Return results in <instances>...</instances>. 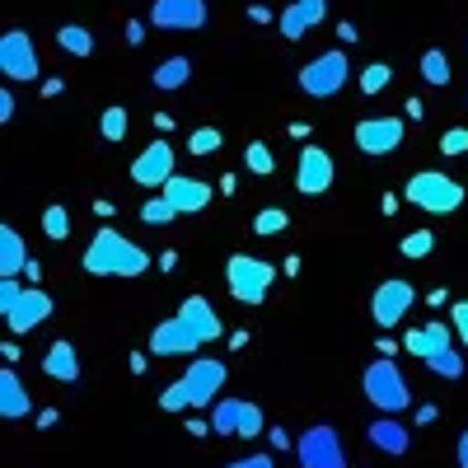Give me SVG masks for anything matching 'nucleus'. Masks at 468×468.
Masks as SVG:
<instances>
[{
	"label": "nucleus",
	"instance_id": "1",
	"mask_svg": "<svg viewBox=\"0 0 468 468\" xmlns=\"http://www.w3.org/2000/svg\"><path fill=\"white\" fill-rule=\"evenodd\" d=\"M80 267L90 277H141V271H150V253L141 244H132L127 234H117L112 225H103L90 239Z\"/></svg>",
	"mask_w": 468,
	"mask_h": 468
},
{
	"label": "nucleus",
	"instance_id": "2",
	"mask_svg": "<svg viewBox=\"0 0 468 468\" xmlns=\"http://www.w3.org/2000/svg\"><path fill=\"white\" fill-rule=\"evenodd\" d=\"M361 384H366V399H370L379 412H388V417H399V412L412 408V384H408V375L394 366V356L370 361L366 375H361Z\"/></svg>",
	"mask_w": 468,
	"mask_h": 468
},
{
	"label": "nucleus",
	"instance_id": "3",
	"mask_svg": "<svg viewBox=\"0 0 468 468\" xmlns=\"http://www.w3.org/2000/svg\"><path fill=\"white\" fill-rule=\"evenodd\" d=\"M271 282H277V267H271L267 258H253V253H229V262H225V286H229V295L239 300V304H262L267 300V291H271Z\"/></svg>",
	"mask_w": 468,
	"mask_h": 468
},
{
	"label": "nucleus",
	"instance_id": "4",
	"mask_svg": "<svg viewBox=\"0 0 468 468\" xmlns=\"http://www.w3.org/2000/svg\"><path fill=\"white\" fill-rule=\"evenodd\" d=\"M403 197H408L412 207H421V211H431V216H450V211L463 207L468 192H463V183H454V178L441 174V169H421V174L408 178Z\"/></svg>",
	"mask_w": 468,
	"mask_h": 468
},
{
	"label": "nucleus",
	"instance_id": "5",
	"mask_svg": "<svg viewBox=\"0 0 468 468\" xmlns=\"http://www.w3.org/2000/svg\"><path fill=\"white\" fill-rule=\"evenodd\" d=\"M229 379V366L216 361V356H197L183 375H178V388H183V399L187 408H207V403H220V388Z\"/></svg>",
	"mask_w": 468,
	"mask_h": 468
},
{
	"label": "nucleus",
	"instance_id": "6",
	"mask_svg": "<svg viewBox=\"0 0 468 468\" xmlns=\"http://www.w3.org/2000/svg\"><path fill=\"white\" fill-rule=\"evenodd\" d=\"M403 136H408V122L403 117H394V112H375V117H361L356 122V150L361 154H370V160H384V154H394L399 145H403Z\"/></svg>",
	"mask_w": 468,
	"mask_h": 468
},
{
	"label": "nucleus",
	"instance_id": "7",
	"mask_svg": "<svg viewBox=\"0 0 468 468\" xmlns=\"http://www.w3.org/2000/svg\"><path fill=\"white\" fill-rule=\"evenodd\" d=\"M295 459H300V468H346L342 436L333 431L328 421H314L309 431H300V441H295Z\"/></svg>",
	"mask_w": 468,
	"mask_h": 468
},
{
	"label": "nucleus",
	"instance_id": "8",
	"mask_svg": "<svg viewBox=\"0 0 468 468\" xmlns=\"http://www.w3.org/2000/svg\"><path fill=\"white\" fill-rule=\"evenodd\" d=\"M346 52L342 48H333V52H324V57H314V61H304L300 66V90L309 94V99H333L342 85H346Z\"/></svg>",
	"mask_w": 468,
	"mask_h": 468
},
{
	"label": "nucleus",
	"instance_id": "9",
	"mask_svg": "<svg viewBox=\"0 0 468 468\" xmlns=\"http://www.w3.org/2000/svg\"><path fill=\"white\" fill-rule=\"evenodd\" d=\"M37 48H33V37L24 33V28H10L5 37H0V75L5 80H15V85H28V80H37Z\"/></svg>",
	"mask_w": 468,
	"mask_h": 468
},
{
	"label": "nucleus",
	"instance_id": "10",
	"mask_svg": "<svg viewBox=\"0 0 468 468\" xmlns=\"http://www.w3.org/2000/svg\"><path fill=\"white\" fill-rule=\"evenodd\" d=\"M412 304H417L412 282L388 277V282H379V286H375V295H370V319H375L379 328H394V324H403V319H408V309H412Z\"/></svg>",
	"mask_w": 468,
	"mask_h": 468
},
{
	"label": "nucleus",
	"instance_id": "11",
	"mask_svg": "<svg viewBox=\"0 0 468 468\" xmlns=\"http://www.w3.org/2000/svg\"><path fill=\"white\" fill-rule=\"evenodd\" d=\"M174 165H178V154H174V145L160 136V141H150L136 160H132V183H136V187H165V183L178 174Z\"/></svg>",
	"mask_w": 468,
	"mask_h": 468
},
{
	"label": "nucleus",
	"instance_id": "12",
	"mask_svg": "<svg viewBox=\"0 0 468 468\" xmlns=\"http://www.w3.org/2000/svg\"><path fill=\"white\" fill-rule=\"evenodd\" d=\"M337 178V165H333V154L324 145H304L300 150V165H295V187H300V197H324V192L333 187Z\"/></svg>",
	"mask_w": 468,
	"mask_h": 468
},
{
	"label": "nucleus",
	"instance_id": "13",
	"mask_svg": "<svg viewBox=\"0 0 468 468\" xmlns=\"http://www.w3.org/2000/svg\"><path fill=\"white\" fill-rule=\"evenodd\" d=\"M207 0H154L150 5V24L169 33H197L207 28Z\"/></svg>",
	"mask_w": 468,
	"mask_h": 468
},
{
	"label": "nucleus",
	"instance_id": "14",
	"mask_svg": "<svg viewBox=\"0 0 468 468\" xmlns=\"http://www.w3.org/2000/svg\"><path fill=\"white\" fill-rule=\"evenodd\" d=\"M52 309H57V300L43 291V286H24V295L5 309V324H10V333H33L37 324H48L52 319Z\"/></svg>",
	"mask_w": 468,
	"mask_h": 468
},
{
	"label": "nucleus",
	"instance_id": "15",
	"mask_svg": "<svg viewBox=\"0 0 468 468\" xmlns=\"http://www.w3.org/2000/svg\"><path fill=\"white\" fill-rule=\"evenodd\" d=\"M160 197H169V207H174L178 216H197V211H207V207H211L216 187H211V183H202V178L174 174V178L160 187Z\"/></svg>",
	"mask_w": 468,
	"mask_h": 468
},
{
	"label": "nucleus",
	"instance_id": "16",
	"mask_svg": "<svg viewBox=\"0 0 468 468\" xmlns=\"http://www.w3.org/2000/svg\"><path fill=\"white\" fill-rule=\"evenodd\" d=\"M197 346H202V337L192 333L178 314L165 319V324H154V333H150V356H192Z\"/></svg>",
	"mask_w": 468,
	"mask_h": 468
},
{
	"label": "nucleus",
	"instance_id": "17",
	"mask_svg": "<svg viewBox=\"0 0 468 468\" xmlns=\"http://www.w3.org/2000/svg\"><path fill=\"white\" fill-rule=\"evenodd\" d=\"M178 319L202 337V346H211V342H220V337H225V324H220L216 304H211L207 295H187V300L178 304Z\"/></svg>",
	"mask_w": 468,
	"mask_h": 468
},
{
	"label": "nucleus",
	"instance_id": "18",
	"mask_svg": "<svg viewBox=\"0 0 468 468\" xmlns=\"http://www.w3.org/2000/svg\"><path fill=\"white\" fill-rule=\"evenodd\" d=\"M324 19H328V0H291V5L277 15L286 43H300V37L314 28V24H324Z\"/></svg>",
	"mask_w": 468,
	"mask_h": 468
},
{
	"label": "nucleus",
	"instance_id": "19",
	"mask_svg": "<svg viewBox=\"0 0 468 468\" xmlns=\"http://www.w3.org/2000/svg\"><path fill=\"white\" fill-rule=\"evenodd\" d=\"M366 441H370L379 454H388V459H403V454H408V445H412L408 426H403V421H394L388 412H379V417L366 426Z\"/></svg>",
	"mask_w": 468,
	"mask_h": 468
},
{
	"label": "nucleus",
	"instance_id": "20",
	"mask_svg": "<svg viewBox=\"0 0 468 468\" xmlns=\"http://www.w3.org/2000/svg\"><path fill=\"white\" fill-rule=\"evenodd\" d=\"M43 375L57 379V384H75V379H80V356H75V342L57 337V342L43 351Z\"/></svg>",
	"mask_w": 468,
	"mask_h": 468
},
{
	"label": "nucleus",
	"instance_id": "21",
	"mask_svg": "<svg viewBox=\"0 0 468 468\" xmlns=\"http://www.w3.org/2000/svg\"><path fill=\"white\" fill-rule=\"evenodd\" d=\"M28 412H33L28 388L19 384L15 366H5V370H0V417H5V421H24Z\"/></svg>",
	"mask_w": 468,
	"mask_h": 468
},
{
	"label": "nucleus",
	"instance_id": "22",
	"mask_svg": "<svg viewBox=\"0 0 468 468\" xmlns=\"http://www.w3.org/2000/svg\"><path fill=\"white\" fill-rule=\"evenodd\" d=\"M28 249L19 239V229L15 225H0V277H19V271L28 267Z\"/></svg>",
	"mask_w": 468,
	"mask_h": 468
},
{
	"label": "nucleus",
	"instance_id": "23",
	"mask_svg": "<svg viewBox=\"0 0 468 468\" xmlns=\"http://www.w3.org/2000/svg\"><path fill=\"white\" fill-rule=\"evenodd\" d=\"M154 90H165V94H174V90H183L187 80H192V61L187 57H169V61H160L154 66Z\"/></svg>",
	"mask_w": 468,
	"mask_h": 468
},
{
	"label": "nucleus",
	"instance_id": "24",
	"mask_svg": "<svg viewBox=\"0 0 468 468\" xmlns=\"http://www.w3.org/2000/svg\"><path fill=\"white\" fill-rule=\"evenodd\" d=\"M244 403H249V399H220V403H211V431H216V436H239Z\"/></svg>",
	"mask_w": 468,
	"mask_h": 468
},
{
	"label": "nucleus",
	"instance_id": "25",
	"mask_svg": "<svg viewBox=\"0 0 468 468\" xmlns=\"http://www.w3.org/2000/svg\"><path fill=\"white\" fill-rule=\"evenodd\" d=\"M417 66H421V80L431 85V90H445V85H450V75H454V70H450V57H445L441 48H426Z\"/></svg>",
	"mask_w": 468,
	"mask_h": 468
},
{
	"label": "nucleus",
	"instance_id": "26",
	"mask_svg": "<svg viewBox=\"0 0 468 468\" xmlns=\"http://www.w3.org/2000/svg\"><path fill=\"white\" fill-rule=\"evenodd\" d=\"M57 48L70 52V57H90V52H94V33L80 28V24H61V28H57Z\"/></svg>",
	"mask_w": 468,
	"mask_h": 468
},
{
	"label": "nucleus",
	"instance_id": "27",
	"mask_svg": "<svg viewBox=\"0 0 468 468\" xmlns=\"http://www.w3.org/2000/svg\"><path fill=\"white\" fill-rule=\"evenodd\" d=\"M286 225H291V216L282 207H262L253 216V234H258V239H277V234H286Z\"/></svg>",
	"mask_w": 468,
	"mask_h": 468
},
{
	"label": "nucleus",
	"instance_id": "28",
	"mask_svg": "<svg viewBox=\"0 0 468 468\" xmlns=\"http://www.w3.org/2000/svg\"><path fill=\"white\" fill-rule=\"evenodd\" d=\"M421 333H426V356H436V351H450L459 337H454V324L445 319H431V324H421Z\"/></svg>",
	"mask_w": 468,
	"mask_h": 468
},
{
	"label": "nucleus",
	"instance_id": "29",
	"mask_svg": "<svg viewBox=\"0 0 468 468\" xmlns=\"http://www.w3.org/2000/svg\"><path fill=\"white\" fill-rule=\"evenodd\" d=\"M426 370L441 375V379H459V375H463V351H459V346L436 351V356H426Z\"/></svg>",
	"mask_w": 468,
	"mask_h": 468
},
{
	"label": "nucleus",
	"instance_id": "30",
	"mask_svg": "<svg viewBox=\"0 0 468 468\" xmlns=\"http://www.w3.org/2000/svg\"><path fill=\"white\" fill-rule=\"evenodd\" d=\"M399 253H403L408 262H417V258H431V253H436V234H431V229H412V234H403Z\"/></svg>",
	"mask_w": 468,
	"mask_h": 468
},
{
	"label": "nucleus",
	"instance_id": "31",
	"mask_svg": "<svg viewBox=\"0 0 468 468\" xmlns=\"http://www.w3.org/2000/svg\"><path fill=\"white\" fill-rule=\"evenodd\" d=\"M127 127H132V117H127V108H122V103L103 108V117H99V132H103V141H122V136H127Z\"/></svg>",
	"mask_w": 468,
	"mask_h": 468
},
{
	"label": "nucleus",
	"instance_id": "32",
	"mask_svg": "<svg viewBox=\"0 0 468 468\" xmlns=\"http://www.w3.org/2000/svg\"><path fill=\"white\" fill-rule=\"evenodd\" d=\"M244 169L258 174V178H267L271 169H277V160H271V145H267V141H249V150H244Z\"/></svg>",
	"mask_w": 468,
	"mask_h": 468
},
{
	"label": "nucleus",
	"instance_id": "33",
	"mask_svg": "<svg viewBox=\"0 0 468 468\" xmlns=\"http://www.w3.org/2000/svg\"><path fill=\"white\" fill-rule=\"evenodd\" d=\"M388 80H394V66H388V61H370L361 70V94H384Z\"/></svg>",
	"mask_w": 468,
	"mask_h": 468
},
{
	"label": "nucleus",
	"instance_id": "34",
	"mask_svg": "<svg viewBox=\"0 0 468 468\" xmlns=\"http://www.w3.org/2000/svg\"><path fill=\"white\" fill-rule=\"evenodd\" d=\"M43 234H48L52 244L70 239V211H66V207H48V211H43Z\"/></svg>",
	"mask_w": 468,
	"mask_h": 468
},
{
	"label": "nucleus",
	"instance_id": "35",
	"mask_svg": "<svg viewBox=\"0 0 468 468\" xmlns=\"http://www.w3.org/2000/svg\"><path fill=\"white\" fill-rule=\"evenodd\" d=\"M220 145H225V136H220L216 127H197V132H192V136H187V150H192V154H197V160H202V154H216Z\"/></svg>",
	"mask_w": 468,
	"mask_h": 468
},
{
	"label": "nucleus",
	"instance_id": "36",
	"mask_svg": "<svg viewBox=\"0 0 468 468\" xmlns=\"http://www.w3.org/2000/svg\"><path fill=\"white\" fill-rule=\"evenodd\" d=\"M141 220L145 225H169V220H178V211L169 207V197H150V202H141Z\"/></svg>",
	"mask_w": 468,
	"mask_h": 468
},
{
	"label": "nucleus",
	"instance_id": "37",
	"mask_svg": "<svg viewBox=\"0 0 468 468\" xmlns=\"http://www.w3.org/2000/svg\"><path fill=\"white\" fill-rule=\"evenodd\" d=\"M441 154L445 160H459V154H468V127H450L441 136Z\"/></svg>",
	"mask_w": 468,
	"mask_h": 468
},
{
	"label": "nucleus",
	"instance_id": "38",
	"mask_svg": "<svg viewBox=\"0 0 468 468\" xmlns=\"http://www.w3.org/2000/svg\"><path fill=\"white\" fill-rule=\"evenodd\" d=\"M267 431V421H262V408L258 403H244V421H239V436L244 441H258Z\"/></svg>",
	"mask_w": 468,
	"mask_h": 468
},
{
	"label": "nucleus",
	"instance_id": "39",
	"mask_svg": "<svg viewBox=\"0 0 468 468\" xmlns=\"http://www.w3.org/2000/svg\"><path fill=\"white\" fill-rule=\"evenodd\" d=\"M450 324H454L459 346H468V300H454V304H450Z\"/></svg>",
	"mask_w": 468,
	"mask_h": 468
},
{
	"label": "nucleus",
	"instance_id": "40",
	"mask_svg": "<svg viewBox=\"0 0 468 468\" xmlns=\"http://www.w3.org/2000/svg\"><path fill=\"white\" fill-rule=\"evenodd\" d=\"M403 351H412V356L426 361V333H421V328H408V333H403Z\"/></svg>",
	"mask_w": 468,
	"mask_h": 468
},
{
	"label": "nucleus",
	"instance_id": "41",
	"mask_svg": "<svg viewBox=\"0 0 468 468\" xmlns=\"http://www.w3.org/2000/svg\"><path fill=\"white\" fill-rule=\"evenodd\" d=\"M225 468H277V463H271V454H249V459H229Z\"/></svg>",
	"mask_w": 468,
	"mask_h": 468
},
{
	"label": "nucleus",
	"instance_id": "42",
	"mask_svg": "<svg viewBox=\"0 0 468 468\" xmlns=\"http://www.w3.org/2000/svg\"><path fill=\"white\" fill-rule=\"evenodd\" d=\"M0 122H15V90H0Z\"/></svg>",
	"mask_w": 468,
	"mask_h": 468
},
{
	"label": "nucleus",
	"instance_id": "43",
	"mask_svg": "<svg viewBox=\"0 0 468 468\" xmlns=\"http://www.w3.org/2000/svg\"><path fill=\"white\" fill-rule=\"evenodd\" d=\"M249 19H253V24H271L277 15H271V5H262V0H258V5H249Z\"/></svg>",
	"mask_w": 468,
	"mask_h": 468
},
{
	"label": "nucleus",
	"instance_id": "44",
	"mask_svg": "<svg viewBox=\"0 0 468 468\" xmlns=\"http://www.w3.org/2000/svg\"><path fill=\"white\" fill-rule=\"evenodd\" d=\"M66 90V80H61V75H48V80H43V99H57Z\"/></svg>",
	"mask_w": 468,
	"mask_h": 468
},
{
	"label": "nucleus",
	"instance_id": "45",
	"mask_svg": "<svg viewBox=\"0 0 468 468\" xmlns=\"http://www.w3.org/2000/svg\"><path fill=\"white\" fill-rule=\"evenodd\" d=\"M441 421V412L431 408V403H426V408H417V426H436Z\"/></svg>",
	"mask_w": 468,
	"mask_h": 468
},
{
	"label": "nucleus",
	"instance_id": "46",
	"mask_svg": "<svg viewBox=\"0 0 468 468\" xmlns=\"http://www.w3.org/2000/svg\"><path fill=\"white\" fill-rule=\"evenodd\" d=\"M267 441H271V445H277V450H291V436L282 431V426H271V431H267Z\"/></svg>",
	"mask_w": 468,
	"mask_h": 468
},
{
	"label": "nucleus",
	"instance_id": "47",
	"mask_svg": "<svg viewBox=\"0 0 468 468\" xmlns=\"http://www.w3.org/2000/svg\"><path fill=\"white\" fill-rule=\"evenodd\" d=\"M57 421H61L57 408H43V412H37V426H43V431H48V426H57Z\"/></svg>",
	"mask_w": 468,
	"mask_h": 468
},
{
	"label": "nucleus",
	"instance_id": "48",
	"mask_svg": "<svg viewBox=\"0 0 468 468\" xmlns=\"http://www.w3.org/2000/svg\"><path fill=\"white\" fill-rule=\"evenodd\" d=\"M141 37H145V24H141V19H132V24H127V43L136 48V43H141Z\"/></svg>",
	"mask_w": 468,
	"mask_h": 468
},
{
	"label": "nucleus",
	"instance_id": "49",
	"mask_svg": "<svg viewBox=\"0 0 468 468\" xmlns=\"http://www.w3.org/2000/svg\"><path fill=\"white\" fill-rule=\"evenodd\" d=\"M337 37H342V43H356V24L342 19V24H337Z\"/></svg>",
	"mask_w": 468,
	"mask_h": 468
},
{
	"label": "nucleus",
	"instance_id": "50",
	"mask_svg": "<svg viewBox=\"0 0 468 468\" xmlns=\"http://www.w3.org/2000/svg\"><path fill=\"white\" fill-rule=\"evenodd\" d=\"M150 122H154V132H174V117H169V112H154Z\"/></svg>",
	"mask_w": 468,
	"mask_h": 468
},
{
	"label": "nucleus",
	"instance_id": "51",
	"mask_svg": "<svg viewBox=\"0 0 468 468\" xmlns=\"http://www.w3.org/2000/svg\"><path fill=\"white\" fill-rule=\"evenodd\" d=\"M375 346H379V356H394V351H403V346H394V337H379Z\"/></svg>",
	"mask_w": 468,
	"mask_h": 468
},
{
	"label": "nucleus",
	"instance_id": "52",
	"mask_svg": "<svg viewBox=\"0 0 468 468\" xmlns=\"http://www.w3.org/2000/svg\"><path fill=\"white\" fill-rule=\"evenodd\" d=\"M229 346H234V351H244V346H249V333H244V328H239V333H229Z\"/></svg>",
	"mask_w": 468,
	"mask_h": 468
},
{
	"label": "nucleus",
	"instance_id": "53",
	"mask_svg": "<svg viewBox=\"0 0 468 468\" xmlns=\"http://www.w3.org/2000/svg\"><path fill=\"white\" fill-rule=\"evenodd\" d=\"M403 112H408V117H412V122H417V117H421L426 108H421V99H408V108H403Z\"/></svg>",
	"mask_w": 468,
	"mask_h": 468
},
{
	"label": "nucleus",
	"instance_id": "54",
	"mask_svg": "<svg viewBox=\"0 0 468 468\" xmlns=\"http://www.w3.org/2000/svg\"><path fill=\"white\" fill-rule=\"evenodd\" d=\"M160 267H165V271H174V267H178V253H174V249H169V253H160Z\"/></svg>",
	"mask_w": 468,
	"mask_h": 468
},
{
	"label": "nucleus",
	"instance_id": "55",
	"mask_svg": "<svg viewBox=\"0 0 468 468\" xmlns=\"http://www.w3.org/2000/svg\"><path fill=\"white\" fill-rule=\"evenodd\" d=\"M459 468H468V431L459 436Z\"/></svg>",
	"mask_w": 468,
	"mask_h": 468
}]
</instances>
